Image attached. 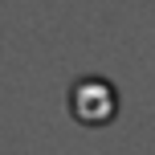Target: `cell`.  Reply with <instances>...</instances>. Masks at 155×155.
Masks as SVG:
<instances>
[{
    "label": "cell",
    "instance_id": "cell-1",
    "mask_svg": "<svg viewBox=\"0 0 155 155\" xmlns=\"http://www.w3.org/2000/svg\"><path fill=\"white\" fill-rule=\"evenodd\" d=\"M70 114L82 127H106L118 114V94L106 78H82L70 90Z\"/></svg>",
    "mask_w": 155,
    "mask_h": 155
}]
</instances>
